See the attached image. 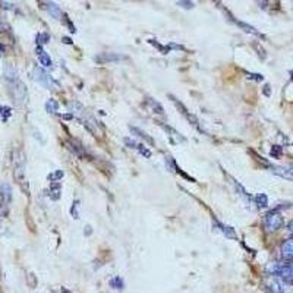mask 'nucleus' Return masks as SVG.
Wrapping results in <instances>:
<instances>
[{"label":"nucleus","instance_id":"1","mask_svg":"<svg viewBox=\"0 0 293 293\" xmlns=\"http://www.w3.org/2000/svg\"><path fill=\"white\" fill-rule=\"evenodd\" d=\"M13 175L22 187V184H25V156L21 150L13 151Z\"/></svg>","mask_w":293,"mask_h":293},{"label":"nucleus","instance_id":"2","mask_svg":"<svg viewBox=\"0 0 293 293\" xmlns=\"http://www.w3.org/2000/svg\"><path fill=\"white\" fill-rule=\"evenodd\" d=\"M285 220H283V215L280 211L277 210H271L266 214L264 217V229H266L268 233H273L276 230H279L282 226H283Z\"/></svg>","mask_w":293,"mask_h":293},{"label":"nucleus","instance_id":"3","mask_svg":"<svg viewBox=\"0 0 293 293\" xmlns=\"http://www.w3.org/2000/svg\"><path fill=\"white\" fill-rule=\"evenodd\" d=\"M34 80L37 81L38 84H41V85H44L47 90H57L59 88V82L57 81H54L44 69H41V68H35L34 69Z\"/></svg>","mask_w":293,"mask_h":293},{"label":"nucleus","instance_id":"4","mask_svg":"<svg viewBox=\"0 0 293 293\" xmlns=\"http://www.w3.org/2000/svg\"><path fill=\"white\" fill-rule=\"evenodd\" d=\"M264 288L270 293H286V283L277 276L267 277L264 282Z\"/></svg>","mask_w":293,"mask_h":293},{"label":"nucleus","instance_id":"5","mask_svg":"<svg viewBox=\"0 0 293 293\" xmlns=\"http://www.w3.org/2000/svg\"><path fill=\"white\" fill-rule=\"evenodd\" d=\"M12 201V188L9 184H3L0 187V215L7 213V207Z\"/></svg>","mask_w":293,"mask_h":293},{"label":"nucleus","instance_id":"6","mask_svg":"<svg viewBox=\"0 0 293 293\" xmlns=\"http://www.w3.org/2000/svg\"><path fill=\"white\" fill-rule=\"evenodd\" d=\"M10 94L13 97V100L18 104H24L27 101V88L21 81H15L12 82V88H10Z\"/></svg>","mask_w":293,"mask_h":293},{"label":"nucleus","instance_id":"7","mask_svg":"<svg viewBox=\"0 0 293 293\" xmlns=\"http://www.w3.org/2000/svg\"><path fill=\"white\" fill-rule=\"evenodd\" d=\"M279 277L286 283V285H293V261H286L282 268Z\"/></svg>","mask_w":293,"mask_h":293},{"label":"nucleus","instance_id":"8","mask_svg":"<svg viewBox=\"0 0 293 293\" xmlns=\"http://www.w3.org/2000/svg\"><path fill=\"white\" fill-rule=\"evenodd\" d=\"M280 251H282V257L286 261H293V238L285 240L280 246Z\"/></svg>","mask_w":293,"mask_h":293},{"label":"nucleus","instance_id":"9","mask_svg":"<svg viewBox=\"0 0 293 293\" xmlns=\"http://www.w3.org/2000/svg\"><path fill=\"white\" fill-rule=\"evenodd\" d=\"M270 170L283 178V179H288V181H293V170H291L289 167H283V166H270Z\"/></svg>","mask_w":293,"mask_h":293},{"label":"nucleus","instance_id":"10","mask_svg":"<svg viewBox=\"0 0 293 293\" xmlns=\"http://www.w3.org/2000/svg\"><path fill=\"white\" fill-rule=\"evenodd\" d=\"M122 59H126L125 56H122V54L119 53H101L98 54V56H96L94 57V60L96 62H98V63H107V62H119V60H122Z\"/></svg>","mask_w":293,"mask_h":293},{"label":"nucleus","instance_id":"11","mask_svg":"<svg viewBox=\"0 0 293 293\" xmlns=\"http://www.w3.org/2000/svg\"><path fill=\"white\" fill-rule=\"evenodd\" d=\"M172 98H173V97H172ZM173 103H175V104H176V107H178V108L181 110V113H182V114H184V116L187 117L188 122H191V123H192L194 126H196V128H198L199 131H202V129L199 128V125H198V119H196V117H195V116H194L192 113H189V111H188L187 107L184 106L182 103H179L178 100H175V98H173Z\"/></svg>","mask_w":293,"mask_h":293},{"label":"nucleus","instance_id":"12","mask_svg":"<svg viewBox=\"0 0 293 293\" xmlns=\"http://www.w3.org/2000/svg\"><path fill=\"white\" fill-rule=\"evenodd\" d=\"M37 57H38V60H40V65H43V68H52V66H53L52 57L41 49V46L37 47Z\"/></svg>","mask_w":293,"mask_h":293},{"label":"nucleus","instance_id":"13","mask_svg":"<svg viewBox=\"0 0 293 293\" xmlns=\"http://www.w3.org/2000/svg\"><path fill=\"white\" fill-rule=\"evenodd\" d=\"M285 263H286V261H271V263H268L266 267L267 274H270V276H277V277H279V274H280L282 268L285 266Z\"/></svg>","mask_w":293,"mask_h":293},{"label":"nucleus","instance_id":"14","mask_svg":"<svg viewBox=\"0 0 293 293\" xmlns=\"http://www.w3.org/2000/svg\"><path fill=\"white\" fill-rule=\"evenodd\" d=\"M43 4H44V9L53 16L54 19H60V18H62L63 12H62V9H60L56 3H53V1H46V3H43Z\"/></svg>","mask_w":293,"mask_h":293},{"label":"nucleus","instance_id":"15","mask_svg":"<svg viewBox=\"0 0 293 293\" xmlns=\"http://www.w3.org/2000/svg\"><path fill=\"white\" fill-rule=\"evenodd\" d=\"M217 227L221 230V233H223L226 238H229V239H238V235H236V232H235V229H233V227H230V226H224L223 223H218V221H217Z\"/></svg>","mask_w":293,"mask_h":293},{"label":"nucleus","instance_id":"16","mask_svg":"<svg viewBox=\"0 0 293 293\" xmlns=\"http://www.w3.org/2000/svg\"><path fill=\"white\" fill-rule=\"evenodd\" d=\"M4 77H6V80L12 81V82L18 81V72H16V68H15L13 65L7 63V65H6V68H4Z\"/></svg>","mask_w":293,"mask_h":293},{"label":"nucleus","instance_id":"17","mask_svg":"<svg viewBox=\"0 0 293 293\" xmlns=\"http://www.w3.org/2000/svg\"><path fill=\"white\" fill-rule=\"evenodd\" d=\"M62 195V185L60 184H52L50 185V189H49V196L50 199L53 201H57Z\"/></svg>","mask_w":293,"mask_h":293},{"label":"nucleus","instance_id":"18","mask_svg":"<svg viewBox=\"0 0 293 293\" xmlns=\"http://www.w3.org/2000/svg\"><path fill=\"white\" fill-rule=\"evenodd\" d=\"M236 25L239 28H242L245 32H249V34H254V35H258V37H263V34L260 32V31H257V28H254L252 25H249V24H245V22H240V21H233Z\"/></svg>","mask_w":293,"mask_h":293},{"label":"nucleus","instance_id":"19","mask_svg":"<svg viewBox=\"0 0 293 293\" xmlns=\"http://www.w3.org/2000/svg\"><path fill=\"white\" fill-rule=\"evenodd\" d=\"M254 202H255V205L258 208H266L267 205H268V196H267L266 194H257L254 196Z\"/></svg>","mask_w":293,"mask_h":293},{"label":"nucleus","instance_id":"20","mask_svg":"<svg viewBox=\"0 0 293 293\" xmlns=\"http://www.w3.org/2000/svg\"><path fill=\"white\" fill-rule=\"evenodd\" d=\"M63 176H65V172H63V170H54V172H52V173L47 176V179H49V182H52V184H57L59 181H62Z\"/></svg>","mask_w":293,"mask_h":293},{"label":"nucleus","instance_id":"21","mask_svg":"<svg viewBox=\"0 0 293 293\" xmlns=\"http://www.w3.org/2000/svg\"><path fill=\"white\" fill-rule=\"evenodd\" d=\"M68 148L75 154V156H78V157H85V151H84V148L81 147V145H77V144H74V142H68Z\"/></svg>","mask_w":293,"mask_h":293},{"label":"nucleus","instance_id":"22","mask_svg":"<svg viewBox=\"0 0 293 293\" xmlns=\"http://www.w3.org/2000/svg\"><path fill=\"white\" fill-rule=\"evenodd\" d=\"M59 110V103L53 100V98H49L47 101H46V111L47 113H50V114H53Z\"/></svg>","mask_w":293,"mask_h":293},{"label":"nucleus","instance_id":"23","mask_svg":"<svg viewBox=\"0 0 293 293\" xmlns=\"http://www.w3.org/2000/svg\"><path fill=\"white\" fill-rule=\"evenodd\" d=\"M131 131H132L133 133H138V136H139V138H142V139H145L148 144H151V145L154 144L153 138H151V136H148V135H147L145 132H142L141 129H138V128H132V126H131Z\"/></svg>","mask_w":293,"mask_h":293},{"label":"nucleus","instance_id":"24","mask_svg":"<svg viewBox=\"0 0 293 293\" xmlns=\"http://www.w3.org/2000/svg\"><path fill=\"white\" fill-rule=\"evenodd\" d=\"M147 101H148V104L151 106L153 110H156V113H159V114H164V110H163V107L159 101H156V100H153V98H147Z\"/></svg>","mask_w":293,"mask_h":293},{"label":"nucleus","instance_id":"25","mask_svg":"<svg viewBox=\"0 0 293 293\" xmlns=\"http://www.w3.org/2000/svg\"><path fill=\"white\" fill-rule=\"evenodd\" d=\"M235 187H236V191L239 192L240 196H242V198H243L245 201H249V202H251V196H249V194H248V192L245 191V188L242 187L240 184H238V182H235Z\"/></svg>","mask_w":293,"mask_h":293},{"label":"nucleus","instance_id":"26","mask_svg":"<svg viewBox=\"0 0 293 293\" xmlns=\"http://www.w3.org/2000/svg\"><path fill=\"white\" fill-rule=\"evenodd\" d=\"M110 286L113 288V289H123V280L120 279V277H113L111 280H110Z\"/></svg>","mask_w":293,"mask_h":293},{"label":"nucleus","instance_id":"27","mask_svg":"<svg viewBox=\"0 0 293 293\" xmlns=\"http://www.w3.org/2000/svg\"><path fill=\"white\" fill-rule=\"evenodd\" d=\"M71 214H72V217H74L75 220H78V218H80V201H78V199H77V201H74L72 208H71Z\"/></svg>","mask_w":293,"mask_h":293},{"label":"nucleus","instance_id":"28","mask_svg":"<svg viewBox=\"0 0 293 293\" xmlns=\"http://www.w3.org/2000/svg\"><path fill=\"white\" fill-rule=\"evenodd\" d=\"M10 114H12V108H10V107L0 106V117H1L3 120H6Z\"/></svg>","mask_w":293,"mask_h":293},{"label":"nucleus","instance_id":"29","mask_svg":"<svg viewBox=\"0 0 293 293\" xmlns=\"http://www.w3.org/2000/svg\"><path fill=\"white\" fill-rule=\"evenodd\" d=\"M49 40H50V35H49V34H46V32H41V34H38V35H37V43H38V46L49 43Z\"/></svg>","mask_w":293,"mask_h":293},{"label":"nucleus","instance_id":"30","mask_svg":"<svg viewBox=\"0 0 293 293\" xmlns=\"http://www.w3.org/2000/svg\"><path fill=\"white\" fill-rule=\"evenodd\" d=\"M252 46H254V49L258 52V56H260L261 59H266L267 53H266V50H264V47H263V46H260L258 43H252Z\"/></svg>","mask_w":293,"mask_h":293},{"label":"nucleus","instance_id":"31","mask_svg":"<svg viewBox=\"0 0 293 293\" xmlns=\"http://www.w3.org/2000/svg\"><path fill=\"white\" fill-rule=\"evenodd\" d=\"M125 144H126L129 148H133V150H136V151H138V148H139V145H141V144H138L136 141H133L131 138H125Z\"/></svg>","mask_w":293,"mask_h":293},{"label":"nucleus","instance_id":"32","mask_svg":"<svg viewBox=\"0 0 293 293\" xmlns=\"http://www.w3.org/2000/svg\"><path fill=\"white\" fill-rule=\"evenodd\" d=\"M176 4H178V6H181V7H184V9H192V7L195 6V3H194V1H185V0H179Z\"/></svg>","mask_w":293,"mask_h":293},{"label":"nucleus","instance_id":"33","mask_svg":"<svg viewBox=\"0 0 293 293\" xmlns=\"http://www.w3.org/2000/svg\"><path fill=\"white\" fill-rule=\"evenodd\" d=\"M280 154H282V147L274 145V147L271 148V156H273V157H280Z\"/></svg>","mask_w":293,"mask_h":293},{"label":"nucleus","instance_id":"34","mask_svg":"<svg viewBox=\"0 0 293 293\" xmlns=\"http://www.w3.org/2000/svg\"><path fill=\"white\" fill-rule=\"evenodd\" d=\"M246 75H248V78H249V80H255V81L264 80V77H263V75H260V74H246Z\"/></svg>","mask_w":293,"mask_h":293},{"label":"nucleus","instance_id":"35","mask_svg":"<svg viewBox=\"0 0 293 293\" xmlns=\"http://www.w3.org/2000/svg\"><path fill=\"white\" fill-rule=\"evenodd\" d=\"M288 230H289V232L293 235V220L292 221H289V224H288Z\"/></svg>","mask_w":293,"mask_h":293},{"label":"nucleus","instance_id":"36","mask_svg":"<svg viewBox=\"0 0 293 293\" xmlns=\"http://www.w3.org/2000/svg\"><path fill=\"white\" fill-rule=\"evenodd\" d=\"M264 94L270 96V85H266V87H264Z\"/></svg>","mask_w":293,"mask_h":293},{"label":"nucleus","instance_id":"37","mask_svg":"<svg viewBox=\"0 0 293 293\" xmlns=\"http://www.w3.org/2000/svg\"><path fill=\"white\" fill-rule=\"evenodd\" d=\"M1 54H3V46H0V57H1Z\"/></svg>","mask_w":293,"mask_h":293},{"label":"nucleus","instance_id":"38","mask_svg":"<svg viewBox=\"0 0 293 293\" xmlns=\"http://www.w3.org/2000/svg\"><path fill=\"white\" fill-rule=\"evenodd\" d=\"M291 78H292V81H293V71H292V72H291Z\"/></svg>","mask_w":293,"mask_h":293},{"label":"nucleus","instance_id":"39","mask_svg":"<svg viewBox=\"0 0 293 293\" xmlns=\"http://www.w3.org/2000/svg\"><path fill=\"white\" fill-rule=\"evenodd\" d=\"M292 166H293V164H292Z\"/></svg>","mask_w":293,"mask_h":293}]
</instances>
